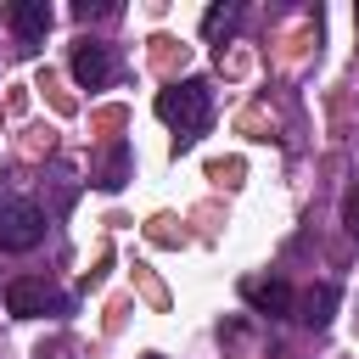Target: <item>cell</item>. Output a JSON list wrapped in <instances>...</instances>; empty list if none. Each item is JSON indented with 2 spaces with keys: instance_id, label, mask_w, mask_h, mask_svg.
Masks as SVG:
<instances>
[{
  "instance_id": "2",
  "label": "cell",
  "mask_w": 359,
  "mask_h": 359,
  "mask_svg": "<svg viewBox=\"0 0 359 359\" xmlns=\"http://www.w3.org/2000/svg\"><path fill=\"white\" fill-rule=\"evenodd\" d=\"M39 236H45V213L22 196H6L0 202V252H28V247H39Z\"/></svg>"
},
{
  "instance_id": "1",
  "label": "cell",
  "mask_w": 359,
  "mask_h": 359,
  "mask_svg": "<svg viewBox=\"0 0 359 359\" xmlns=\"http://www.w3.org/2000/svg\"><path fill=\"white\" fill-rule=\"evenodd\" d=\"M157 118L180 129V146H191V140L208 129V118H213V90H208V79H180V84H168V90L157 95Z\"/></svg>"
},
{
  "instance_id": "9",
  "label": "cell",
  "mask_w": 359,
  "mask_h": 359,
  "mask_svg": "<svg viewBox=\"0 0 359 359\" xmlns=\"http://www.w3.org/2000/svg\"><path fill=\"white\" fill-rule=\"evenodd\" d=\"M236 17H241V6H213V11L202 17V34H224Z\"/></svg>"
},
{
  "instance_id": "3",
  "label": "cell",
  "mask_w": 359,
  "mask_h": 359,
  "mask_svg": "<svg viewBox=\"0 0 359 359\" xmlns=\"http://www.w3.org/2000/svg\"><path fill=\"white\" fill-rule=\"evenodd\" d=\"M67 67H73V79H79L84 90H107V84L118 79V56H112V45H101V39H79Z\"/></svg>"
},
{
  "instance_id": "6",
  "label": "cell",
  "mask_w": 359,
  "mask_h": 359,
  "mask_svg": "<svg viewBox=\"0 0 359 359\" xmlns=\"http://www.w3.org/2000/svg\"><path fill=\"white\" fill-rule=\"evenodd\" d=\"M11 28H17L22 50H28V45H39V39H45V28H50V6H45V0H17V6H11Z\"/></svg>"
},
{
  "instance_id": "8",
  "label": "cell",
  "mask_w": 359,
  "mask_h": 359,
  "mask_svg": "<svg viewBox=\"0 0 359 359\" xmlns=\"http://www.w3.org/2000/svg\"><path fill=\"white\" fill-rule=\"evenodd\" d=\"M123 180H129V146L118 140V146L107 151V168H101V180H95V185H101V191H118Z\"/></svg>"
},
{
  "instance_id": "10",
  "label": "cell",
  "mask_w": 359,
  "mask_h": 359,
  "mask_svg": "<svg viewBox=\"0 0 359 359\" xmlns=\"http://www.w3.org/2000/svg\"><path fill=\"white\" fill-rule=\"evenodd\" d=\"M342 224H348V236L359 241V185H353V191L342 196Z\"/></svg>"
},
{
  "instance_id": "5",
  "label": "cell",
  "mask_w": 359,
  "mask_h": 359,
  "mask_svg": "<svg viewBox=\"0 0 359 359\" xmlns=\"http://www.w3.org/2000/svg\"><path fill=\"white\" fill-rule=\"evenodd\" d=\"M241 297H247L258 314H292V309H297V297H292L286 280H241Z\"/></svg>"
},
{
  "instance_id": "11",
  "label": "cell",
  "mask_w": 359,
  "mask_h": 359,
  "mask_svg": "<svg viewBox=\"0 0 359 359\" xmlns=\"http://www.w3.org/2000/svg\"><path fill=\"white\" fill-rule=\"evenodd\" d=\"M146 359H163V353H146Z\"/></svg>"
},
{
  "instance_id": "7",
  "label": "cell",
  "mask_w": 359,
  "mask_h": 359,
  "mask_svg": "<svg viewBox=\"0 0 359 359\" xmlns=\"http://www.w3.org/2000/svg\"><path fill=\"white\" fill-rule=\"evenodd\" d=\"M331 309H337V286L325 280V286H314V292L303 297V314H297V320H309V325H325V320H331Z\"/></svg>"
},
{
  "instance_id": "4",
  "label": "cell",
  "mask_w": 359,
  "mask_h": 359,
  "mask_svg": "<svg viewBox=\"0 0 359 359\" xmlns=\"http://www.w3.org/2000/svg\"><path fill=\"white\" fill-rule=\"evenodd\" d=\"M67 309V297L62 292H50L45 280H11L6 286V314H17V320H39V314H62Z\"/></svg>"
}]
</instances>
